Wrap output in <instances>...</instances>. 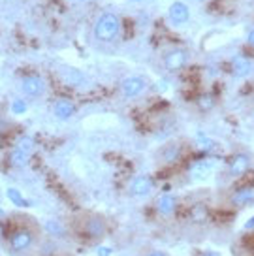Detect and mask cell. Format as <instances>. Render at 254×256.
Wrapping results in <instances>:
<instances>
[{
    "mask_svg": "<svg viewBox=\"0 0 254 256\" xmlns=\"http://www.w3.org/2000/svg\"><path fill=\"white\" fill-rule=\"evenodd\" d=\"M120 34V19L115 14L106 12L96 19L94 23V36L100 42H113Z\"/></svg>",
    "mask_w": 254,
    "mask_h": 256,
    "instance_id": "1",
    "label": "cell"
},
{
    "mask_svg": "<svg viewBox=\"0 0 254 256\" xmlns=\"http://www.w3.org/2000/svg\"><path fill=\"white\" fill-rule=\"evenodd\" d=\"M80 232L87 238V240H102L104 236L108 234V222H106V218L102 215H94V213H90V215H85L81 218V224H80Z\"/></svg>",
    "mask_w": 254,
    "mask_h": 256,
    "instance_id": "2",
    "label": "cell"
},
{
    "mask_svg": "<svg viewBox=\"0 0 254 256\" xmlns=\"http://www.w3.org/2000/svg\"><path fill=\"white\" fill-rule=\"evenodd\" d=\"M36 241V230L30 226H21L10 238V247L14 252H24L34 245Z\"/></svg>",
    "mask_w": 254,
    "mask_h": 256,
    "instance_id": "3",
    "label": "cell"
},
{
    "mask_svg": "<svg viewBox=\"0 0 254 256\" xmlns=\"http://www.w3.org/2000/svg\"><path fill=\"white\" fill-rule=\"evenodd\" d=\"M228 202L234 208H241V206H252L254 204V183L239 184L236 188H232Z\"/></svg>",
    "mask_w": 254,
    "mask_h": 256,
    "instance_id": "4",
    "label": "cell"
},
{
    "mask_svg": "<svg viewBox=\"0 0 254 256\" xmlns=\"http://www.w3.org/2000/svg\"><path fill=\"white\" fill-rule=\"evenodd\" d=\"M186 62H188V53L183 48L172 49L164 56V66H166L168 72H179L186 66Z\"/></svg>",
    "mask_w": 254,
    "mask_h": 256,
    "instance_id": "5",
    "label": "cell"
},
{
    "mask_svg": "<svg viewBox=\"0 0 254 256\" xmlns=\"http://www.w3.org/2000/svg\"><path fill=\"white\" fill-rule=\"evenodd\" d=\"M21 90L28 98H38V96H42L46 92V81L42 80L40 76L30 74V76L23 78V81H21Z\"/></svg>",
    "mask_w": 254,
    "mask_h": 256,
    "instance_id": "6",
    "label": "cell"
},
{
    "mask_svg": "<svg viewBox=\"0 0 254 256\" xmlns=\"http://www.w3.org/2000/svg\"><path fill=\"white\" fill-rule=\"evenodd\" d=\"M181 156H183V144H181V142H170V144L164 145L158 152L160 162H164L166 166L179 162Z\"/></svg>",
    "mask_w": 254,
    "mask_h": 256,
    "instance_id": "7",
    "label": "cell"
},
{
    "mask_svg": "<svg viewBox=\"0 0 254 256\" xmlns=\"http://www.w3.org/2000/svg\"><path fill=\"white\" fill-rule=\"evenodd\" d=\"M154 188V183H152L151 177L147 176H138L132 179V183L128 186V192L136 196V198H145V196H149Z\"/></svg>",
    "mask_w": 254,
    "mask_h": 256,
    "instance_id": "8",
    "label": "cell"
},
{
    "mask_svg": "<svg viewBox=\"0 0 254 256\" xmlns=\"http://www.w3.org/2000/svg\"><path fill=\"white\" fill-rule=\"evenodd\" d=\"M250 168V158L245 152H239V154H234L228 162V174L232 177H241L243 174H246Z\"/></svg>",
    "mask_w": 254,
    "mask_h": 256,
    "instance_id": "9",
    "label": "cell"
},
{
    "mask_svg": "<svg viewBox=\"0 0 254 256\" xmlns=\"http://www.w3.org/2000/svg\"><path fill=\"white\" fill-rule=\"evenodd\" d=\"M145 87H147V83H145V80L140 78V76H130V78H126V80L122 81V85H120L124 96H128V98L140 96L143 90H145Z\"/></svg>",
    "mask_w": 254,
    "mask_h": 256,
    "instance_id": "10",
    "label": "cell"
},
{
    "mask_svg": "<svg viewBox=\"0 0 254 256\" xmlns=\"http://www.w3.org/2000/svg\"><path fill=\"white\" fill-rule=\"evenodd\" d=\"M230 68L236 78H246L254 70V62L250 58H246L245 55H236L232 58Z\"/></svg>",
    "mask_w": 254,
    "mask_h": 256,
    "instance_id": "11",
    "label": "cell"
},
{
    "mask_svg": "<svg viewBox=\"0 0 254 256\" xmlns=\"http://www.w3.org/2000/svg\"><path fill=\"white\" fill-rule=\"evenodd\" d=\"M168 16H170V19H172V23L175 24H184L188 19H190V10H188V6L184 4V2H174L172 6H170V10H168Z\"/></svg>",
    "mask_w": 254,
    "mask_h": 256,
    "instance_id": "12",
    "label": "cell"
},
{
    "mask_svg": "<svg viewBox=\"0 0 254 256\" xmlns=\"http://www.w3.org/2000/svg\"><path fill=\"white\" fill-rule=\"evenodd\" d=\"M53 113H55L56 119L68 120V119L74 117V113H76V106H74V102H70L68 98H58L55 104H53Z\"/></svg>",
    "mask_w": 254,
    "mask_h": 256,
    "instance_id": "13",
    "label": "cell"
},
{
    "mask_svg": "<svg viewBox=\"0 0 254 256\" xmlns=\"http://www.w3.org/2000/svg\"><path fill=\"white\" fill-rule=\"evenodd\" d=\"M177 206H179V200L175 198L174 194H162V196L156 198V211L164 216L174 215Z\"/></svg>",
    "mask_w": 254,
    "mask_h": 256,
    "instance_id": "14",
    "label": "cell"
},
{
    "mask_svg": "<svg viewBox=\"0 0 254 256\" xmlns=\"http://www.w3.org/2000/svg\"><path fill=\"white\" fill-rule=\"evenodd\" d=\"M28 160H30V154L21 151V149H16V151L10 154V162H12L16 168H24V166L28 164Z\"/></svg>",
    "mask_w": 254,
    "mask_h": 256,
    "instance_id": "15",
    "label": "cell"
},
{
    "mask_svg": "<svg viewBox=\"0 0 254 256\" xmlns=\"http://www.w3.org/2000/svg\"><path fill=\"white\" fill-rule=\"evenodd\" d=\"M44 226H46L48 234H51V236H55V238H66V228L56 218H49Z\"/></svg>",
    "mask_w": 254,
    "mask_h": 256,
    "instance_id": "16",
    "label": "cell"
},
{
    "mask_svg": "<svg viewBox=\"0 0 254 256\" xmlns=\"http://www.w3.org/2000/svg\"><path fill=\"white\" fill-rule=\"evenodd\" d=\"M196 106H198L200 112L209 113L214 108V98H213V94H200L198 98H196Z\"/></svg>",
    "mask_w": 254,
    "mask_h": 256,
    "instance_id": "17",
    "label": "cell"
},
{
    "mask_svg": "<svg viewBox=\"0 0 254 256\" xmlns=\"http://www.w3.org/2000/svg\"><path fill=\"white\" fill-rule=\"evenodd\" d=\"M6 196H8L10 200L14 202L16 206H19V208H26V206H30L28 202L24 200L23 194H21V192L17 190V188H8V190H6Z\"/></svg>",
    "mask_w": 254,
    "mask_h": 256,
    "instance_id": "18",
    "label": "cell"
},
{
    "mask_svg": "<svg viewBox=\"0 0 254 256\" xmlns=\"http://www.w3.org/2000/svg\"><path fill=\"white\" fill-rule=\"evenodd\" d=\"M207 218H209V213H207L206 206H196L192 209V220L194 222H206Z\"/></svg>",
    "mask_w": 254,
    "mask_h": 256,
    "instance_id": "19",
    "label": "cell"
},
{
    "mask_svg": "<svg viewBox=\"0 0 254 256\" xmlns=\"http://www.w3.org/2000/svg\"><path fill=\"white\" fill-rule=\"evenodd\" d=\"M17 149H21V151L30 154V152L34 151V142H32L30 138H21V140H19V144H17Z\"/></svg>",
    "mask_w": 254,
    "mask_h": 256,
    "instance_id": "20",
    "label": "cell"
},
{
    "mask_svg": "<svg viewBox=\"0 0 254 256\" xmlns=\"http://www.w3.org/2000/svg\"><path fill=\"white\" fill-rule=\"evenodd\" d=\"M12 110H14V113H24V110H26V106H24V102L23 100H16L14 104H12Z\"/></svg>",
    "mask_w": 254,
    "mask_h": 256,
    "instance_id": "21",
    "label": "cell"
},
{
    "mask_svg": "<svg viewBox=\"0 0 254 256\" xmlns=\"http://www.w3.org/2000/svg\"><path fill=\"white\" fill-rule=\"evenodd\" d=\"M96 256H112V248L110 247H100L96 250Z\"/></svg>",
    "mask_w": 254,
    "mask_h": 256,
    "instance_id": "22",
    "label": "cell"
},
{
    "mask_svg": "<svg viewBox=\"0 0 254 256\" xmlns=\"http://www.w3.org/2000/svg\"><path fill=\"white\" fill-rule=\"evenodd\" d=\"M243 230H245V232H254V216H250V218L246 220L245 226H243Z\"/></svg>",
    "mask_w": 254,
    "mask_h": 256,
    "instance_id": "23",
    "label": "cell"
},
{
    "mask_svg": "<svg viewBox=\"0 0 254 256\" xmlns=\"http://www.w3.org/2000/svg\"><path fill=\"white\" fill-rule=\"evenodd\" d=\"M246 44H248L250 48H254V28H250L248 34H246Z\"/></svg>",
    "mask_w": 254,
    "mask_h": 256,
    "instance_id": "24",
    "label": "cell"
},
{
    "mask_svg": "<svg viewBox=\"0 0 254 256\" xmlns=\"http://www.w3.org/2000/svg\"><path fill=\"white\" fill-rule=\"evenodd\" d=\"M145 256H168L166 252H160V250H152V252H149V254H145Z\"/></svg>",
    "mask_w": 254,
    "mask_h": 256,
    "instance_id": "25",
    "label": "cell"
},
{
    "mask_svg": "<svg viewBox=\"0 0 254 256\" xmlns=\"http://www.w3.org/2000/svg\"><path fill=\"white\" fill-rule=\"evenodd\" d=\"M0 236H2V226H0Z\"/></svg>",
    "mask_w": 254,
    "mask_h": 256,
    "instance_id": "26",
    "label": "cell"
}]
</instances>
